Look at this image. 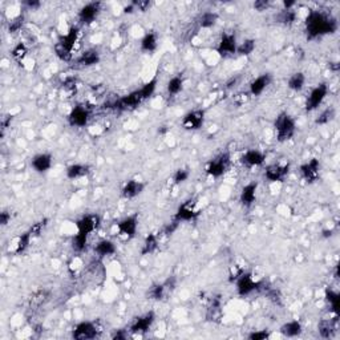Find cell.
I'll use <instances>...</instances> for the list:
<instances>
[{
	"instance_id": "cell-56",
	"label": "cell",
	"mask_w": 340,
	"mask_h": 340,
	"mask_svg": "<svg viewBox=\"0 0 340 340\" xmlns=\"http://www.w3.org/2000/svg\"><path fill=\"white\" fill-rule=\"evenodd\" d=\"M340 68L339 63H330V69H332L334 72H338Z\"/></svg>"
},
{
	"instance_id": "cell-55",
	"label": "cell",
	"mask_w": 340,
	"mask_h": 340,
	"mask_svg": "<svg viewBox=\"0 0 340 340\" xmlns=\"http://www.w3.org/2000/svg\"><path fill=\"white\" fill-rule=\"evenodd\" d=\"M297 4L295 1H283L284 9H292V7Z\"/></svg>"
},
{
	"instance_id": "cell-54",
	"label": "cell",
	"mask_w": 340,
	"mask_h": 340,
	"mask_svg": "<svg viewBox=\"0 0 340 340\" xmlns=\"http://www.w3.org/2000/svg\"><path fill=\"white\" fill-rule=\"evenodd\" d=\"M136 11V8H135V5H133V3H131L129 5H127L125 8H124V12L125 13H133Z\"/></svg>"
},
{
	"instance_id": "cell-35",
	"label": "cell",
	"mask_w": 340,
	"mask_h": 340,
	"mask_svg": "<svg viewBox=\"0 0 340 340\" xmlns=\"http://www.w3.org/2000/svg\"><path fill=\"white\" fill-rule=\"evenodd\" d=\"M217 22H218V13L213 12V11L204 12L200 16V26L202 28H211L215 26Z\"/></svg>"
},
{
	"instance_id": "cell-5",
	"label": "cell",
	"mask_w": 340,
	"mask_h": 340,
	"mask_svg": "<svg viewBox=\"0 0 340 340\" xmlns=\"http://www.w3.org/2000/svg\"><path fill=\"white\" fill-rule=\"evenodd\" d=\"M328 95V85L326 83L318 84L316 87L312 88L310 92V96L307 97V102H306V109L311 112V110L318 109L319 106L323 104V101L326 100Z\"/></svg>"
},
{
	"instance_id": "cell-45",
	"label": "cell",
	"mask_w": 340,
	"mask_h": 340,
	"mask_svg": "<svg viewBox=\"0 0 340 340\" xmlns=\"http://www.w3.org/2000/svg\"><path fill=\"white\" fill-rule=\"evenodd\" d=\"M271 336V334L267 330H259V331H254L249 334L250 340H266Z\"/></svg>"
},
{
	"instance_id": "cell-47",
	"label": "cell",
	"mask_w": 340,
	"mask_h": 340,
	"mask_svg": "<svg viewBox=\"0 0 340 340\" xmlns=\"http://www.w3.org/2000/svg\"><path fill=\"white\" fill-rule=\"evenodd\" d=\"M132 3L135 5L136 11H141V12H146L150 8V4H152L149 0H135Z\"/></svg>"
},
{
	"instance_id": "cell-28",
	"label": "cell",
	"mask_w": 340,
	"mask_h": 340,
	"mask_svg": "<svg viewBox=\"0 0 340 340\" xmlns=\"http://www.w3.org/2000/svg\"><path fill=\"white\" fill-rule=\"evenodd\" d=\"M116 244L114 242H112L110 239H101L99 240L95 246V253L99 255V257H110L116 253Z\"/></svg>"
},
{
	"instance_id": "cell-17",
	"label": "cell",
	"mask_w": 340,
	"mask_h": 340,
	"mask_svg": "<svg viewBox=\"0 0 340 340\" xmlns=\"http://www.w3.org/2000/svg\"><path fill=\"white\" fill-rule=\"evenodd\" d=\"M320 173V162L318 158H311L310 161L301 165V174L306 179V182H314L319 178Z\"/></svg>"
},
{
	"instance_id": "cell-23",
	"label": "cell",
	"mask_w": 340,
	"mask_h": 340,
	"mask_svg": "<svg viewBox=\"0 0 340 340\" xmlns=\"http://www.w3.org/2000/svg\"><path fill=\"white\" fill-rule=\"evenodd\" d=\"M258 182H250L244 185L239 194V202L246 207H250L257 200Z\"/></svg>"
},
{
	"instance_id": "cell-6",
	"label": "cell",
	"mask_w": 340,
	"mask_h": 340,
	"mask_svg": "<svg viewBox=\"0 0 340 340\" xmlns=\"http://www.w3.org/2000/svg\"><path fill=\"white\" fill-rule=\"evenodd\" d=\"M137 229H138V214H131L117 223L118 236L125 237L128 240L135 238Z\"/></svg>"
},
{
	"instance_id": "cell-20",
	"label": "cell",
	"mask_w": 340,
	"mask_h": 340,
	"mask_svg": "<svg viewBox=\"0 0 340 340\" xmlns=\"http://www.w3.org/2000/svg\"><path fill=\"white\" fill-rule=\"evenodd\" d=\"M145 190V183L138 181V179H129L127 182L124 183V186L121 189V196L127 200H132V198H136L140 194H142V192Z\"/></svg>"
},
{
	"instance_id": "cell-14",
	"label": "cell",
	"mask_w": 340,
	"mask_h": 340,
	"mask_svg": "<svg viewBox=\"0 0 340 340\" xmlns=\"http://www.w3.org/2000/svg\"><path fill=\"white\" fill-rule=\"evenodd\" d=\"M290 173V164H274V165L267 166L265 170V177L270 182H283L284 178Z\"/></svg>"
},
{
	"instance_id": "cell-7",
	"label": "cell",
	"mask_w": 340,
	"mask_h": 340,
	"mask_svg": "<svg viewBox=\"0 0 340 340\" xmlns=\"http://www.w3.org/2000/svg\"><path fill=\"white\" fill-rule=\"evenodd\" d=\"M156 320V315L153 311H149L146 314L141 315L138 318L135 319V322L132 323L131 327H129V332L132 334H138V335H144L150 330V327L153 326V323Z\"/></svg>"
},
{
	"instance_id": "cell-40",
	"label": "cell",
	"mask_w": 340,
	"mask_h": 340,
	"mask_svg": "<svg viewBox=\"0 0 340 340\" xmlns=\"http://www.w3.org/2000/svg\"><path fill=\"white\" fill-rule=\"evenodd\" d=\"M334 117H335V109L334 108H327V109H324L322 113L319 114L318 118L315 120V124L316 125H326L330 121H332Z\"/></svg>"
},
{
	"instance_id": "cell-53",
	"label": "cell",
	"mask_w": 340,
	"mask_h": 340,
	"mask_svg": "<svg viewBox=\"0 0 340 340\" xmlns=\"http://www.w3.org/2000/svg\"><path fill=\"white\" fill-rule=\"evenodd\" d=\"M24 4H26L27 7H28V8H31V9L39 8L40 5H41L40 4V1H36V0H32V1H31V0H28V1H26Z\"/></svg>"
},
{
	"instance_id": "cell-8",
	"label": "cell",
	"mask_w": 340,
	"mask_h": 340,
	"mask_svg": "<svg viewBox=\"0 0 340 340\" xmlns=\"http://www.w3.org/2000/svg\"><path fill=\"white\" fill-rule=\"evenodd\" d=\"M72 336L77 340L95 339L97 336L96 324L93 322H89V320H84V322L77 323L73 327Z\"/></svg>"
},
{
	"instance_id": "cell-50",
	"label": "cell",
	"mask_w": 340,
	"mask_h": 340,
	"mask_svg": "<svg viewBox=\"0 0 340 340\" xmlns=\"http://www.w3.org/2000/svg\"><path fill=\"white\" fill-rule=\"evenodd\" d=\"M269 7H270V3H269L267 0H257V1L254 3V8L257 9V11H259V12L266 11Z\"/></svg>"
},
{
	"instance_id": "cell-1",
	"label": "cell",
	"mask_w": 340,
	"mask_h": 340,
	"mask_svg": "<svg viewBox=\"0 0 340 340\" xmlns=\"http://www.w3.org/2000/svg\"><path fill=\"white\" fill-rule=\"evenodd\" d=\"M336 19L328 16L322 11H310L306 18V34L307 39L314 40L326 35H332L338 31Z\"/></svg>"
},
{
	"instance_id": "cell-24",
	"label": "cell",
	"mask_w": 340,
	"mask_h": 340,
	"mask_svg": "<svg viewBox=\"0 0 340 340\" xmlns=\"http://www.w3.org/2000/svg\"><path fill=\"white\" fill-rule=\"evenodd\" d=\"M79 27H70L69 30H68V32H67L66 35L61 36L60 40H59L57 43L61 44V45L66 49H68L69 52H72V49L74 48V44L77 43V40H79Z\"/></svg>"
},
{
	"instance_id": "cell-22",
	"label": "cell",
	"mask_w": 340,
	"mask_h": 340,
	"mask_svg": "<svg viewBox=\"0 0 340 340\" xmlns=\"http://www.w3.org/2000/svg\"><path fill=\"white\" fill-rule=\"evenodd\" d=\"M174 283H175V279L174 278H171V280L168 279V280H165L164 283H158V284L152 286L150 290L148 291L149 299L161 301L162 298L166 295V292L169 291V290H173V288H174Z\"/></svg>"
},
{
	"instance_id": "cell-44",
	"label": "cell",
	"mask_w": 340,
	"mask_h": 340,
	"mask_svg": "<svg viewBox=\"0 0 340 340\" xmlns=\"http://www.w3.org/2000/svg\"><path fill=\"white\" fill-rule=\"evenodd\" d=\"M55 53H56V56L63 61H69L70 59H72V52H69L68 49L64 48V47L59 43H56V45H55Z\"/></svg>"
},
{
	"instance_id": "cell-34",
	"label": "cell",
	"mask_w": 340,
	"mask_h": 340,
	"mask_svg": "<svg viewBox=\"0 0 340 340\" xmlns=\"http://www.w3.org/2000/svg\"><path fill=\"white\" fill-rule=\"evenodd\" d=\"M183 89V77L181 74H177V76H173L171 79L168 81V85H166V91L169 93L170 96H175L178 95L179 92Z\"/></svg>"
},
{
	"instance_id": "cell-41",
	"label": "cell",
	"mask_w": 340,
	"mask_h": 340,
	"mask_svg": "<svg viewBox=\"0 0 340 340\" xmlns=\"http://www.w3.org/2000/svg\"><path fill=\"white\" fill-rule=\"evenodd\" d=\"M27 53H28V49H27L26 44L24 43L16 44V45L12 48V51H11L12 57L15 59V60H18V61L24 60L27 56Z\"/></svg>"
},
{
	"instance_id": "cell-51",
	"label": "cell",
	"mask_w": 340,
	"mask_h": 340,
	"mask_svg": "<svg viewBox=\"0 0 340 340\" xmlns=\"http://www.w3.org/2000/svg\"><path fill=\"white\" fill-rule=\"evenodd\" d=\"M11 222V213L8 211H1L0 213V225L1 226H7Z\"/></svg>"
},
{
	"instance_id": "cell-12",
	"label": "cell",
	"mask_w": 340,
	"mask_h": 340,
	"mask_svg": "<svg viewBox=\"0 0 340 340\" xmlns=\"http://www.w3.org/2000/svg\"><path fill=\"white\" fill-rule=\"evenodd\" d=\"M200 215V210L196 209V204L192 201H186L185 204L179 206L177 211H175L173 219L181 222H188V221H193Z\"/></svg>"
},
{
	"instance_id": "cell-26",
	"label": "cell",
	"mask_w": 340,
	"mask_h": 340,
	"mask_svg": "<svg viewBox=\"0 0 340 340\" xmlns=\"http://www.w3.org/2000/svg\"><path fill=\"white\" fill-rule=\"evenodd\" d=\"M99 63H100V53L96 49H87L77 59V64L81 67H93Z\"/></svg>"
},
{
	"instance_id": "cell-43",
	"label": "cell",
	"mask_w": 340,
	"mask_h": 340,
	"mask_svg": "<svg viewBox=\"0 0 340 340\" xmlns=\"http://www.w3.org/2000/svg\"><path fill=\"white\" fill-rule=\"evenodd\" d=\"M190 177V171L188 169H177L173 174V182L175 185H179V183L186 182Z\"/></svg>"
},
{
	"instance_id": "cell-36",
	"label": "cell",
	"mask_w": 340,
	"mask_h": 340,
	"mask_svg": "<svg viewBox=\"0 0 340 340\" xmlns=\"http://www.w3.org/2000/svg\"><path fill=\"white\" fill-rule=\"evenodd\" d=\"M276 20H278V23H282L286 26H291L297 20V12L294 9H283L278 13Z\"/></svg>"
},
{
	"instance_id": "cell-3",
	"label": "cell",
	"mask_w": 340,
	"mask_h": 340,
	"mask_svg": "<svg viewBox=\"0 0 340 340\" xmlns=\"http://www.w3.org/2000/svg\"><path fill=\"white\" fill-rule=\"evenodd\" d=\"M230 166V154L229 153H222L211 161L207 162L206 165V173L213 178H219L222 177Z\"/></svg>"
},
{
	"instance_id": "cell-32",
	"label": "cell",
	"mask_w": 340,
	"mask_h": 340,
	"mask_svg": "<svg viewBox=\"0 0 340 340\" xmlns=\"http://www.w3.org/2000/svg\"><path fill=\"white\" fill-rule=\"evenodd\" d=\"M324 298L330 306H331V310L335 312L336 316H339L340 314V295L334 290H330V288H326L324 291Z\"/></svg>"
},
{
	"instance_id": "cell-13",
	"label": "cell",
	"mask_w": 340,
	"mask_h": 340,
	"mask_svg": "<svg viewBox=\"0 0 340 340\" xmlns=\"http://www.w3.org/2000/svg\"><path fill=\"white\" fill-rule=\"evenodd\" d=\"M100 222L101 219L97 214H87V215H83L81 218L77 219L76 229H77V233H83V234L91 236L92 233L99 227Z\"/></svg>"
},
{
	"instance_id": "cell-42",
	"label": "cell",
	"mask_w": 340,
	"mask_h": 340,
	"mask_svg": "<svg viewBox=\"0 0 340 340\" xmlns=\"http://www.w3.org/2000/svg\"><path fill=\"white\" fill-rule=\"evenodd\" d=\"M318 330H319V334H320V336H322V338H330V336H331V334H332V331H334V326H332V322H330V320H322V322L319 323Z\"/></svg>"
},
{
	"instance_id": "cell-37",
	"label": "cell",
	"mask_w": 340,
	"mask_h": 340,
	"mask_svg": "<svg viewBox=\"0 0 340 340\" xmlns=\"http://www.w3.org/2000/svg\"><path fill=\"white\" fill-rule=\"evenodd\" d=\"M255 51V40L254 39H246L242 43L238 44L237 48V53L240 56H249Z\"/></svg>"
},
{
	"instance_id": "cell-25",
	"label": "cell",
	"mask_w": 340,
	"mask_h": 340,
	"mask_svg": "<svg viewBox=\"0 0 340 340\" xmlns=\"http://www.w3.org/2000/svg\"><path fill=\"white\" fill-rule=\"evenodd\" d=\"M279 331L286 338H297L302 334L303 327H302V323L295 319V320H290V322H286L284 324H282Z\"/></svg>"
},
{
	"instance_id": "cell-16",
	"label": "cell",
	"mask_w": 340,
	"mask_h": 340,
	"mask_svg": "<svg viewBox=\"0 0 340 340\" xmlns=\"http://www.w3.org/2000/svg\"><path fill=\"white\" fill-rule=\"evenodd\" d=\"M53 164V156L51 153H39L31 158V166L35 170L36 173H47Z\"/></svg>"
},
{
	"instance_id": "cell-9",
	"label": "cell",
	"mask_w": 340,
	"mask_h": 340,
	"mask_svg": "<svg viewBox=\"0 0 340 340\" xmlns=\"http://www.w3.org/2000/svg\"><path fill=\"white\" fill-rule=\"evenodd\" d=\"M237 48H238V43H237L236 35L234 34H223L219 39L218 45H217V52L219 53V56L226 57L237 53Z\"/></svg>"
},
{
	"instance_id": "cell-30",
	"label": "cell",
	"mask_w": 340,
	"mask_h": 340,
	"mask_svg": "<svg viewBox=\"0 0 340 340\" xmlns=\"http://www.w3.org/2000/svg\"><path fill=\"white\" fill-rule=\"evenodd\" d=\"M306 85V74L303 72H295L288 77L287 87L294 92H301Z\"/></svg>"
},
{
	"instance_id": "cell-27",
	"label": "cell",
	"mask_w": 340,
	"mask_h": 340,
	"mask_svg": "<svg viewBox=\"0 0 340 340\" xmlns=\"http://www.w3.org/2000/svg\"><path fill=\"white\" fill-rule=\"evenodd\" d=\"M89 174V166L83 165V164H72L67 168L66 175L68 179H79L83 178L85 175Z\"/></svg>"
},
{
	"instance_id": "cell-29",
	"label": "cell",
	"mask_w": 340,
	"mask_h": 340,
	"mask_svg": "<svg viewBox=\"0 0 340 340\" xmlns=\"http://www.w3.org/2000/svg\"><path fill=\"white\" fill-rule=\"evenodd\" d=\"M157 47H158L157 35H156L154 32H148V34H145L144 37L141 39V43H140L141 51H142V52L150 53V52H154V51L157 49Z\"/></svg>"
},
{
	"instance_id": "cell-49",
	"label": "cell",
	"mask_w": 340,
	"mask_h": 340,
	"mask_svg": "<svg viewBox=\"0 0 340 340\" xmlns=\"http://www.w3.org/2000/svg\"><path fill=\"white\" fill-rule=\"evenodd\" d=\"M178 225H179L178 221L173 219V222L169 223V225H166L165 229H164V233H165L166 236H171V234H173V233L178 229Z\"/></svg>"
},
{
	"instance_id": "cell-4",
	"label": "cell",
	"mask_w": 340,
	"mask_h": 340,
	"mask_svg": "<svg viewBox=\"0 0 340 340\" xmlns=\"http://www.w3.org/2000/svg\"><path fill=\"white\" fill-rule=\"evenodd\" d=\"M236 286H237V292L240 297H247L251 292H254L255 290L261 287V283L254 279L253 275L250 272H240L239 276L237 278Z\"/></svg>"
},
{
	"instance_id": "cell-33",
	"label": "cell",
	"mask_w": 340,
	"mask_h": 340,
	"mask_svg": "<svg viewBox=\"0 0 340 340\" xmlns=\"http://www.w3.org/2000/svg\"><path fill=\"white\" fill-rule=\"evenodd\" d=\"M158 247V237L154 233H150L144 240L142 244V250H141V255H149V254L154 253Z\"/></svg>"
},
{
	"instance_id": "cell-15",
	"label": "cell",
	"mask_w": 340,
	"mask_h": 340,
	"mask_svg": "<svg viewBox=\"0 0 340 340\" xmlns=\"http://www.w3.org/2000/svg\"><path fill=\"white\" fill-rule=\"evenodd\" d=\"M101 9L100 1H92L83 5L79 11V20L81 24H91L96 20Z\"/></svg>"
},
{
	"instance_id": "cell-31",
	"label": "cell",
	"mask_w": 340,
	"mask_h": 340,
	"mask_svg": "<svg viewBox=\"0 0 340 340\" xmlns=\"http://www.w3.org/2000/svg\"><path fill=\"white\" fill-rule=\"evenodd\" d=\"M32 233L30 230L24 231L23 234H20L18 238V242H16V247H15V254L16 255H22L23 253H26L27 249L30 247L31 240H32Z\"/></svg>"
},
{
	"instance_id": "cell-48",
	"label": "cell",
	"mask_w": 340,
	"mask_h": 340,
	"mask_svg": "<svg viewBox=\"0 0 340 340\" xmlns=\"http://www.w3.org/2000/svg\"><path fill=\"white\" fill-rule=\"evenodd\" d=\"M23 20H24V18L22 15H19L18 18L13 19L12 22L9 23V32H18L19 30H22Z\"/></svg>"
},
{
	"instance_id": "cell-39",
	"label": "cell",
	"mask_w": 340,
	"mask_h": 340,
	"mask_svg": "<svg viewBox=\"0 0 340 340\" xmlns=\"http://www.w3.org/2000/svg\"><path fill=\"white\" fill-rule=\"evenodd\" d=\"M157 84H158L157 77H153L152 80H149L148 83H145L144 85L140 88V91H141V93H142V96H144L145 100L154 95V92H156V89H157Z\"/></svg>"
},
{
	"instance_id": "cell-19",
	"label": "cell",
	"mask_w": 340,
	"mask_h": 340,
	"mask_svg": "<svg viewBox=\"0 0 340 340\" xmlns=\"http://www.w3.org/2000/svg\"><path fill=\"white\" fill-rule=\"evenodd\" d=\"M240 161L243 165H246L247 168H254V166H262L265 162H266V156L265 153H262L261 150H257V149H249L242 154L240 157Z\"/></svg>"
},
{
	"instance_id": "cell-10",
	"label": "cell",
	"mask_w": 340,
	"mask_h": 340,
	"mask_svg": "<svg viewBox=\"0 0 340 340\" xmlns=\"http://www.w3.org/2000/svg\"><path fill=\"white\" fill-rule=\"evenodd\" d=\"M89 110L83 106V105H76L73 109L70 110L68 114V124L70 127L76 128H83L85 127L89 121Z\"/></svg>"
},
{
	"instance_id": "cell-18",
	"label": "cell",
	"mask_w": 340,
	"mask_h": 340,
	"mask_svg": "<svg viewBox=\"0 0 340 340\" xmlns=\"http://www.w3.org/2000/svg\"><path fill=\"white\" fill-rule=\"evenodd\" d=\"M144 96H142V93H141L140 89H137V91H133L131 92L129 95H127V96L121 97L120 100L116 102V108H118V109H133V108H136V106H138V105L144 101Z\"/></svg>"
},
{
	"instance_id": "cell-46",
	"label": "cell",
	"mask_w": 340,
	"mask_h": 340,
	"mask_svg": "<svg viewBox=\"0 0 340 340\" xmlns=\"http://www.w3.org/2000/svg\"><path fill=\"white\" fill-rule=\"evenodd\" d=\"M47 219H44V221H40V222H36L32 225V227L30 229V231L32 233V237L35 238V237H39L41 233H43L44 227H45V225H47Z\"/></svg>"
},
{
	"instance_id": "cell-21",
	"label": "cell",
	"mask_w": 340,
	"mask_h": 340,
	"mask_svg": "<svg viewBox=\"0 0 340 340\" xmlns=\"http://www.w3.org/2000/svg\"><path fill=\"white\" fill-rule=\"evenodd\" d=\"M271 81H272V76L270 73L259 74L250 83V93L253 96H261L262 93L266 91V88L270 85Z\"/></svg>"
},
{
	"instance_id": "cell-38",
	"label": "cell",
	"mask_w": 340,
	"mask_h": 340,
	"mask_svg": "<svg viewBox=\"0 0 340 340\" xmlns=\"http://www.w3.org/2000/svg\"><path fill=\"white\" fill-rule=\"evenodd\" d=\"M88 237H89L88 234L77 233V234L72 238V246H73V249L76 250V251L81 253V251H84V250L87 249Z\"/></svg>"
},
{
	"instance_id": "cell-2",
	"label": "cell",
	"mask_w": 340,
	"mask_h": 340,
	"mask_svg": "<svg viewBox=\"0 0 340 340\" xmlns=\"http://www.w3.org/2000/svg\"><path fill=\"white\" fill-rule=\"evenodd\" d=\"M275 133H276V140L279 142H286V141L291 140L295 131H297V124L295 120L286 112H280L278 117L274 121Z\"/></svg>"
},
{
	"instance_id": "cell-11",
	"label": "cell",
	"mask_w": 340,
	"mask_h": 340,
	"mask_svg": "<svg viewBox=\"0 0 340 340\" xmlns=\"http://www.w3.org/2000/svg\"><path fill=\"white\" fill-rule=\"evenodd\" d=\"M204 121H205V112L197 109L185 114L181 121V125L186 131H197L204 125Z\"/></svg>"
},
{
	"instance_id": "cell-52",
	"label": "cell",
	"mask_w": 340,
	"mask_h": 340,
	"mask_svg": "<svg viewBox=\"0 0 340 340\" xmlns=\"http://www.w3.org/2000/svg\"><path fill=\"white\" fill-rule=\"evenodd\" d=\"M112 339H114V340H125V339H127V332L124 331V330H120V331L116 332V334H113V335H112Z\"/></svg>"
},
{
	"instance_id": "cell-57",
	"label": "cell",
	"mask_w": 340,
	"mask_h": 340,
	"mask_svg": "<svg viewBox=\"0 0 340 340\" xmlns=\"http://www.w3.org/2000/svg\"><path fill=\"white\" fill-rule=\"evenodd\" d=\"M332 236V231L331 230H324L323 231V237L324 238H328V237H331Z\"/></svg>"
}]
</instances>
